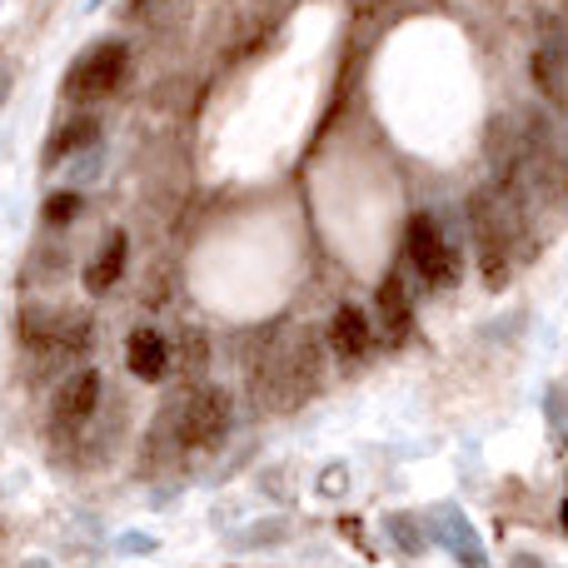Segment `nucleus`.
<instances>
[{
    "label": "nucleus",
    "instance_id": "9",
    "mask_svg": "<svg viewBox=\"0 0 568 568\" xmlns=\"http://www.w3.org/2000/svg\"><path fill=\"white\" fill-rule=\"evenodd\" d=\"M95 409H100V374L95 369L65 374V384H60V394H55V424L60 429H80Z\"/></svg>",
    "mask_w": 568,
    "mask_h": 568
},
{
    "label": "nucleus",
    "instance_id": "21",
    "mask_svg": "<svg viewBox=\"0 0 568 568\" xmlns=\"http://www.w3.org/2000/svg\"><path fill=\"white\" fill-rule=\"evenodd\" d=\"M95 170H100V145L95 150H85V160H70V180H75V185H85V180H95Z\"/></svg>",
    "mask_w": 568,
    "mask_h": 568
},
{
    "label": "nucleus",
    "instance_id": "13",
    "mask_svg": "<svg viewBox=\"0 0 568 568\" xmlns=\"http://www.w3.org/2000/svg\"><path fill=\"white\" fill-rule=\"evenodd\" d=\"M534 75H539V90L549 100L568 95V45L564 40H544L539 55H534Z\"/></svg>",
    "mask_w": 568,
    "mask_h": 568
},
{
    "label": "nucleus",
    "instance_id": "22",
    "mask_svg": "<svg viewBox=\"0 0 568 568\" xmlns=\"http://www.w3.org/2000/svg\"><path fill=\"white\" fill-rule=\"evenodd\" d=\"M10 90H16V70L0 60V110H6V100H10Z\"/></svg>",
    "mask_w": 568,
    "mask_h": 568
},
{
    "label": "nucleus",
    "instance_id": "18",
    "mask_svg": "<svg viewBox=\"0 0 568 568\" xmlns=\"http://www.w3.org/2000/svg\"><path fill=\"white\" fill-rule=\"evenodd\" d=\"M180 359H185V374H205V334H200V329H185Z\"/></svg>",
    "mask_w": 568,
    "mask_h": 568
},
{
    "label": "nucleus",
    "instance_id": "12",
    "mask_svg": "<svg viewBox=\"0 0 568 568\" xmlns=\"http://www.w3.org/2000/svg\"><path fill=\"white\" fill-rule=\"evenodd\" d=\"M434 529H439V544L454 554L459 564H484V549H479V539H474V529H469V519H464L459 509H434Z\"/></svg>",
    "mask_w": 568,
    "mask_h": 568
},
{
    "label": "nucleus",
    "instance_id": "11",
    "mask_svg": "<svg viewBox=\"0 0 568 568\" xmlns=\"http://www.w3.org/2000/svg\"><path fill=\"white\" fill-rule=\"evenodd\" d=\"M100 145V115H75L55 130V140L45 145V165H60V160H75L85 150Z\"/></svg>",
    "mask_w": 568,
    "mask_h": 568
},
{
    "label": "nucleus",
    "instance_id": "8",
    "mask_svg": "<svg viewBox=\"0 0 568 568\" xmlns=\"http://www.w3.org/2000/svg\"><path fill=\"white\" fill-rule=\"evenodd\" d=\"M125 364H130L135 379L160 384L170 374V364H175V349H170V339L160 329L140 324V329H130V339H125Z\"/></svg>",
    "mask_w": 568,
    "mask_h": 568
},
{
    "label": "nucleus",
    "instance_id": "6",
    "mask_svg": "<svg viewBox=\"0 0 568 568\" xmlns=\"http://www.w3.org/2000/svg\"><path fill=\"white\" fill-rule=\"evenodd\" d=\"M324 334H329V349L339 364H364L374 354V324L359 304H339Z\"/></svg>",
    "mask_w": 568,
    "mask_h": 568
},
{
    "label": "nucleus",
    "instance_id": "19",
    "mask_svg": "<svg viewBox=\"0 0 568 568\" xmlns=\"http://www.w3.org/2000/svg\"><path fill=\"white\" fill-rule=\"evenodd\" d=\"M284 529H290V524H284V519L255 524V529H250L245 539H240V549H260V544H280V539H284Z\"/></svg>",
    "mask_w": 568,
    "mask_h": 568
},
{
    "label": "nucleus",
    "instance_id": "2",
    "mask_svg": "<svg viewBox=\"0 0 568 568\" xmlns=\"http://www.w3.org/2000/svg\"><path fill=\"white\" fill-rule=\"evenodd\" d=\"M165 414H170V434H175L180 449H215L230 434L235 404H230V389H220V384H195Z\"/></svg>",
    "mask_w": 568,
    "mask_h": 568
},
{
    "label": "nucleus",
    "instance_id": "3",
    "mask_svg": "<svg viewBox=\"0 0 568 568\" xmlns=\"http://www.w3.org/2000/svg\"><path fill=\"white\" fill-rule=\"evenodd\" d=\"M404 255H409V265L419 270V280L429 284V290H454V284L464 280L459 245L444 235V225L429 210H419V215L409 220V230H404Z\"/></svg>",
    "mask_w": 568,
    "mask_h": 568
},
{
    "label": "nucleus",
    "instance_id": "14",
    "mask_svg": "<svg viewBox=\"0 0 568 568\" xmlns=\"http://www.w3.org/2000/svg\"><path fill=\"white\" fill-rule=\"evenodd\" d=\"M90 344H95V324H90V314H60L55 339H50L45 354H55V359H80Z\"/></svg>",
    "mask_w": 568,
    "mask_h": 568
},
{
    "label": "nucleus",
    "instance_id": "15",
    "mask_svg": "<svg viewBox=\"0 0 568 568\" xmlns=\"http://www.w3.org/2000/svg\"><path fill=\"white\" fill-rule=\"evenodd\" d=\"M80 210H85V195H80V190H55V195H45L40 215H45L50 230H65V225L80 220Z\"/></svg>",
    "mask_w": 568,
    "mask_h": 568
},
{
    "label": "nucleus",
    "instance_id": "5",
    "mask_svg": "<svg viewBox=\"0 0 568 568\" xmlns=\"http://www.w3.org/2000/svg\"><path fill=\"white\" fill-rule=\"evenodd\" d=\"M130 75V45L125 40H95L80 50V60L65 70V100H110Z\"/></svg>",
    "mask_w": 568,
    "mask_h": 568
},
{
    "label": "nucleus",
    "instance_id": "1",
    "mask_svg": "<svg viewBox=\"0 0 568 568\" xmlns=\"http://www.w3.org/2000/svg\"><path fill=\"white\" fill-rule=\"evenodd\" d=\"M474 250H479V275L489 290H504L519 265V215H514V190H474L469 200Z\"/></svg>",
    "mask_w": 568,
    "mask_h": 568
},
{
    "label": "nucleus",
    "instance_id": "24",
    "mask_svg": "<svg viewBox=\"0 0 568 568\" xmlns=\"http://www.w3.org/2000/svg\"><path fill=\"white\" fill-rule=\"evenodd\" d=\"M100 6H105V0H90V10H100Z\"/></svg>",
    "mask_w": 568,
    "mask_h": 568
},
{
    "label": "nucleus",
    "instance_id": "10",
    "mask_svg": "<svg viewBox=\"0 0 568 568\" xmlns=\"http://www.w3.org/2000/svg\"><path fill=\"white\" fill-rule=\"evenodd\" d=\"M125 260H130V235L125 230H110V235L95 245V255L85 260V275H80L85 294H110L115 290L120 275H125Z\"/></svg>",
    "mask_w": 568,
    "mask_h": 568
},
{
    "label": "nucleus",
    "instance_id": "23",
    "mask_svg": "<svg viewBox=\"0 0 568 568\" xmlns=\"http://www.w3.org/2000/svg\"><path fill=\"white\" fill-rule=\"evenodd\" d=\"M559 519H564V534H568V494H564V509H559Z\"/></svg>",
    "mask_w": 568,
    "mask_h": 568
},
{
    "label": "nucleus",
    "instance_id": "7",
    "mask_svg": "<svg viewBox=\"0 0 568 568\" xmlns=\"http://www.w3.org/2000/svg\"><path fill=\"white\" fill-rule=\"evenodd\" d=\"M374 314H379V339L389 349L409 344L414 334V304H409V290H404L399 275H384L379 280V294H374Z\"/></svg>",
    "mask_w": 568,
    "mask_h": 568
},
{
    "label": "nucleus",
    "instance_id": "16",
    "mask_svg": "<svg viewBox=\"0 0 568 568\" xmlns=\"http://www.w3.org/2000/svg\"><path fill=\"white\" fill-rule=\"evenodd\" d=\"M384 529H389V539L399 544L404 554H419L424 549V534H419V519H414V514H389V519H384Z\"/></svg>",
    "mask_w": 568,
    "mask_h": 568
},
{
    "label": "nucleus",
    "instance_id": "4",
    "mask_svg": "<svg viewBox=\"0 0 568 568\" xmlns=\"http://www.w3.org/2000/svg\"><path fill=\"white\" fill-rule=\"evenodd\" d=\"M270 384H260V399H270L275 409H300L320 384V344L310 334H294L290 344L270 359Z\"/></svg>",
    "mask_w": 568,
    "mask_h": 568
},
{
    "label": "nucleus",
    "instance_id": "20",
    "mask_svg": "<svg viewBox=\"0 0 568 568\" xmlns=\"http://www.w3.org/2000/svg\"><path fill=\"white\" fill-rule=\"evenodd\" d=\"M344 479H349V474H344V464H329V469L320 474V494H324V499H339Z\"/></svg>",
    "mask_w": 568,
    "mask_h": 568
},
{
    "label": "nucleus",
    "instance_id": "17",
    "mask_svg": "<svg viewBox=\"0 0 568 568\" xmlns=\"http://www.w3.org/2000/svg\"><path fill=\"white\" fill-rule=\"evenodd\" d=\"M544 409H549L554 434H559V444L568 449V389H549V399H544Z\"/></svg>",
    "mask_w": 568,
    "mask_h": 568
}]
</instances>
